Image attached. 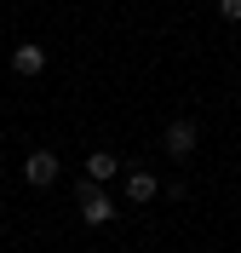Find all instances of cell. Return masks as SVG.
<instances>
[{
	"label": "cell",
	"instance_id": "obj_7",
	"mask_svg": "<svg viewBox=\"0 0 241 253\" xmlns=\"http://www.w3.org/2000/svg\"><path fill=\"white\" fill-rule=\"evenodd\" d=\"M218 17L224 23H241V0H218Z\"/></svg>",
	"mask_w": 241,
	"mask_h": 253
},
{
	"label": "cell",
	"instance_id": "obj_5",
	"mask_svg": "<svg viewBox=\"0 0 241 253\" xmlns=\"http://www.w3.org/2000/svg\"><path fill=\"white\" fill-rule=\"evenodd\" d=\"M115 173H121V156H115V150H92V156H86V178H92V184H109Z\"/></svg>",
	"mask_w": 241,
	"mask_h": 253
},
{
	"label": "cell",
	"instance_id": "obj_1",
	"mask_svg": "<svg viewBox=\"0 0 241 253\" xmlns=\"http://www.w3.org/2000/svg\"><path fill=\"white\" fill-rule=\"evenodd\" d=\"M75 202H80V219L92 224V230H98V224H109V219H115V196H109L103 184H92V178H86V184L75 190Z\"/></svg>",
	"mask_w": 241,
	"mask_h": 253
},
{
	"label": "cell",
	"instance_id": "obj_4",
	"mask_svg": "<svg viewBox=\"0 0 241 253\" xmlns=\"http://www.w3.org/2000/svg\"><path fill=\"white\" fill-rule=\"evenodd\" d=\"M155 196H161V178L149 167H132L127 173V202H155Z\"/></svg>",
	"mask_w": 241,
	"mask_h": 253
},
{
	"label": "cell",
	"instance_id": "obj_6",
	"mask_svg": "<svg viewBox=\"0 0 241 253\" xmlns=\"http://www.w3.org/2000/svg\"><path fill=\"white\" fill-rule=\"evenodd\" d=\"M12 69H17L23 81H29V75H40V69H46V52L34 46V41H23V46L12 52Z\"/></svg>",
	"mask_w": 241,
	"mask_h": 253
},
{
	"label": "cell",
	"instance_id": "obj_2",
	"mask_svg": "<svg viewBox=\"0 0 241 253\" xmlns=\"http://www.w3.org/2000/svg\"><path fill=\"white\" fill-rule=\"evenodd\" d=\"M58 173H64L58 150H29V156H23V184H29V190H52Z\"/></svg>",
	"mask_w": 241,
	"mask_h": 253
},
{
	"label": "cell",
	"instance_id": "obj_3",
	"mask_svg": "<svg viewBox=\"0 0 241 253\" xmlns=\"http://www.w3.org/2000/svg\"><path fill=\"white\" fill-rule=\"evenodd\" d=\"M195 138H201V126L190 121V115H178V121H167V132H161V150L172 161H190L195 156Z\"/></svg>",
	"mask_w": 241,
	"mask_h": 253
}]
</instances>
